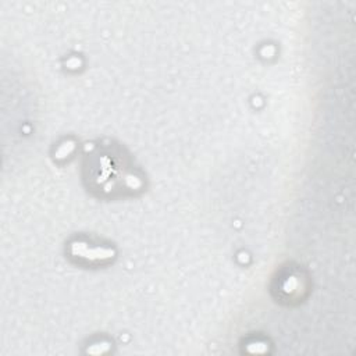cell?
<instances>
[{
  "instance_id": "cell-2",
  "label": "cell",
  "mask_w": 356,
  "mask_h": 356,
  "mask_svg": "<svg viewBox=\"0 0 356 356\" xmlns=\"http://www.w3.org/2000/svg\"><path fill=\"white\" fill-rule=\"evenodd\" d=\"M72 257H78L79 260L92 261H104L113 257V250L100 246H92L85 242H75L71 245Z\"/></svg>"
},
{
  "instance_id": "cell-1",
  "label": "cell",
  "mask_w": 356,
  "mask_h": 356,
  "mask_svg": "<svg viewBox=\"0 0 356 356\" xmlns=\"http://www.w3.org/2000/svg\"><path fill=\"white\" fill-rule=\"evenodd\" d=\"M121 167V159L115 154H110L108 152H96L92 154L90 160L88 159V171H89V181L95 189H99L104 193H113L114 188L115 191H120L117 186V181L120 179L125 189H134L125 179L120 178L121 175H131L128 170Z\"/></svg>"
}]
</instances>
